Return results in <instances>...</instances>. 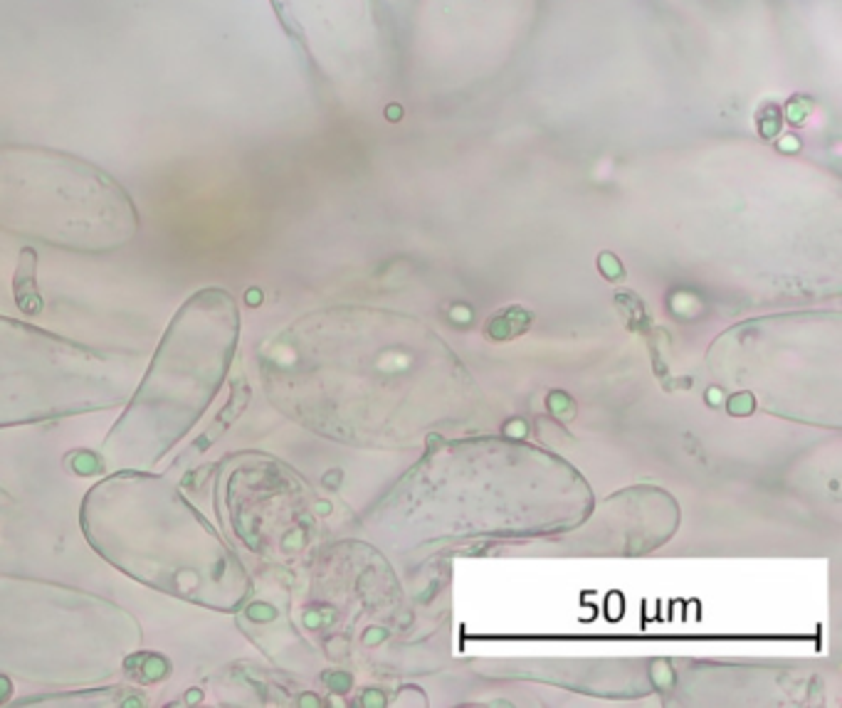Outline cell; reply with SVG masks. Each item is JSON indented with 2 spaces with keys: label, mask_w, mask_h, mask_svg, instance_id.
I'll list each match as a JSON object with an SVG mask.
<instances>
[{
  "label": "cell",
  "mask_w": 842,
  "mask_h": 708,
  "mask_svg": "<svg viewBox=\"0 0 842 708\" xmlns=\"http://www.w3.org/2000/svg\"><path fill=\"white\" fill-rule=\"evenodd\" d=\"M35 264H37L35 252L23 250L15 274V292H18V304L25 311H35L40 307V299H37V289H35Z\"/></svg>",
  "instance_id": "obj_1"
},
{
  "label": "cell",
  "mask_w": 842,
  "mask_h": 708,
  "mask_svg": "<svg viewBox=\"0 0 842 708\" xmlns=\"http://www.w3.org/2000/svg\"><path fill=\"white\" fill-rule=\"evenodd\" d=\"M781 119H783V109L773 101L763 104L758 109V131H761L763 139H773V136L781 131Z\"/></svg>",
  "instance_id": "obj_2"
},
{
  "label": "cell",
  "mask_w": 842,
  "mask_h": 708,
  "mask_svg": "<svg viewBox=\"0 0 842 708\" xmlns=\"http://www.w3.org/2000/svg\"><path fill=\"white\" fill-rule=\"evenodd\" d=\"M810 111H812L810 96L796 94V96H791V99H788V104H786V119L791 121V124L800 126L803 121L810 116Z\"/></svg>",
  "instance_id": "obj_3"
},
{
  "label": "cell",
  "mask_w": 842,
  "mask_h": 708,
  "mask_svg": "<svg viewBox=\"0 0 842 708\" xmlns=\"http://www.w3.org/2000/svg\"><path fill=\"white\" fill-rule=\"evenodd\" d=\"M400 114H403V109H400V106H388V109H385V116H390V121H398Z\"/></svg>",
  "instance_id": "obj_4"
}]
</instances>
